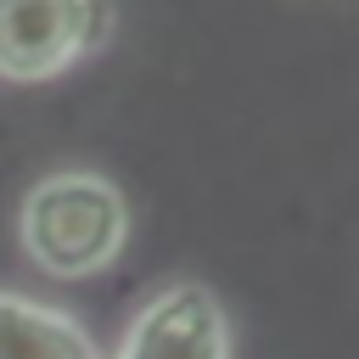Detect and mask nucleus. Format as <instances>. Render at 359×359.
Returning a JSON list of instances; mask_svg holds the SVG:
<instances>
[{
	"instance_id": "obj_4",
	"label": "nucleus",
	"mask_w": 359,
	"mask_h": 359,
	"mask_svg": "<svg viewBox=\"0 0 359 359\" xmlns=\"http://www.w3.org/2000/svg\"><path fill=\"white\" fill-rule=\"evenodd\" d=\"M0 359H101V348L73 314L0 292Z\"/></svg>"
},
{
	"instance_id": "obj_1",
	"label": "nucleus",
	"mask_w": 359,
	"mask_h": 359,
	"mask_svg": "<svg viewBox=\"0 0 359 359\" xmlns=\"http://www.w3.org/2000/svg\"><path fill=\"white\" fill-rule=\"evenodd\" d=\"M22 247L28 258L56 275V280H90L101 275L123 241H129V202L112 180L84 174V168H62L45 174L17 213Z\"/></svg>"
},
{
	"instance_id": "obj_2",
	"label": "nucleus",
	"mask_w": 359,
	"mask_h": 359,
	"mask_svg": "<svg viewBox=\"0 0 359 359\" xmlns=\"http://www.w3.org/2000/svg\"><path fill=\"white\" fill-rule=\"evenodd\" d=\"M107 0H0V79L39 84L107 39Z\"/></svg>"
},
{
	"instance_id": "obj_3",
	"label": "nucleus",
	"mask_w": 359,
	"mask_h": 359,
	"mask_svg": "<svg viewBox=\"0 0 359 359\" xmlns=\"http://www.w3.org/2000/svg\"><path fill=\"white\" fill-rule=\"evenodd\" d=\"M112 359H230V314L208 286L174 280L146 297Z\"/></svg>"
}]
</instances>
